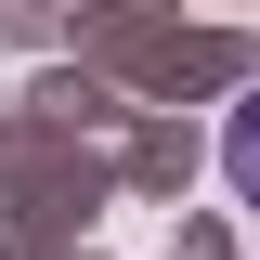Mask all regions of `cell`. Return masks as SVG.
<instances>
[{
    "mask_svg": "<svg viewBox=\"0 0 260 260\" xmlns=\"http://www.w3.org/2000/svg\"><path fill=\"white\" fill-rule=\"evenodd\" d=\"M221 169H234V195H247V208H260V91L234 104V143H221Z\"/></svg>",
    "mask_w": 260,
    "mask_h": 260,
    "instance_id": "1",
    "label": "cell"
}]
</instances>
